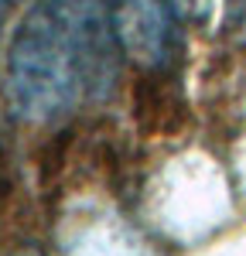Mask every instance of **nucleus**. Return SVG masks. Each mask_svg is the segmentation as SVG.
I'll list each match as a JSON object with an SVG mask.
<instances>
[{
	"label": "nucleus",
	"instance_id": "1",
	"mask_svg": "<svg viewBox=\"0 0 246 256\" xmlns=\"http://www.w3.org/2000/svg\"><path fill=\"white\" fill-rule=\"evenodd\" d=\"M86 28L62 4H41L20 24L10 58L7 92L20 116L48 120L79 99L86 79Z\"/></svg>",
	"mask_w": 246,
	"mask_h": 256
},
{
	"label": "nucleus",
	"instance_id": "4",
	"mask_svg": "<svg viewBox=\"0 0 246 256\" xmlns=\"http://www.w3.org/2000/svg\"><path fill=\"white\" fill-rule=\"evenodd\" d=\"M18 256H41L38 250H24V253H18Z\"/></svg>",
	"mask_w": 246,
	"mask_h": 256
},
{
	"label": "nucleus",
	"instance_id": "2",
	"mask_svg": "<svg viewBox=\"0 0 246 256\" xmlns=\"http://www.w3.org/2000/svg\"><path fill=\"white\" fill-rule=\"evenodd\" d=\"M120 48L140 65H161L171 34V0H106Z\"/></svg>",
	"mask_w": 246,
	"mask_h": 256
},
{
	"label": "nucleus",
	"instance_id": "3",
	"mask_svg": "<svg viewBox=\"0 0 246 256\" xmlns=\"http://www.w3.org/2000/svg\"><path fill=\"white\" fill-rule=\"evenodd\" d=\"M171 4H174V10L184 14V18H202L212 0H171Z\"/></svg>",
	"mask_w": 246,
	"mask_h": 256
}]
</instances>
